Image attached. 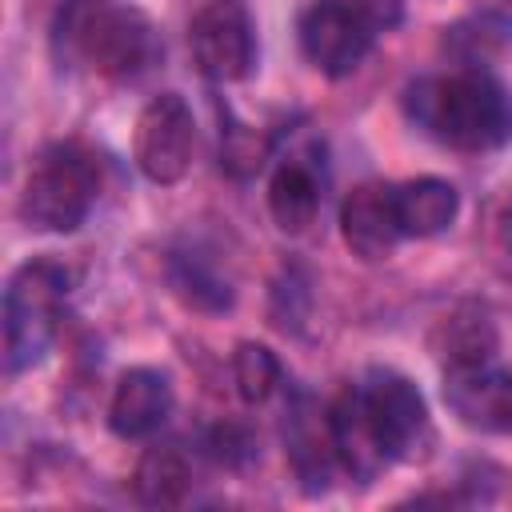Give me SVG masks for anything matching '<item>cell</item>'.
<instances>
[{"instance_id": "6da1fadb", "label": "cell", "mask_w": 512, "mask_h": 512, "mask_svg": "<svg viewBox=\"0 0 512 512\" xmlns=\"http://www.w3.org/2000/svg\"><path fill=\"white\" fill-rule=\"evenodd\" d=\"M404 112L424 136L456 152H492L512 140V92L480 68L408 84Z\"/></svg>"}, {"instance_id": "7a4b0ae2", "label": "cell", "mask_w": 512, "mask_h": 512, "mask_svg": "<svg viewBox=\"0 0 512 512\" xmlns=\"http://www.w3.org/2000/svg\"><path fill=\"white\" fill-rule=\"evenodd\" d=\"M100 192V164L84 144H52L36 156L24 192L20 216L36 232H76Z\"/></svg>"}, {"instance_id": "3957f363", "label": "cell", "mask_w": 512, "mask_h": 512, "mask_svg": "<svg viewBox=\"0 0 512 512\" xmlns=\"http://www.w3.org/2000/svg\"><path fill=\"white\" fill-rule=\"evenodd\" d=\"M64 36L72 52L108 80H132L148 72L160 56L156 28L136 8L116 4H72L64 16Z\"/></svg>"}, {"instance_id": "277c9868", "label": "cell", "mask_w": 512, "mask_h": 512, "mask_svg": "<svg viewBox=\"0 0 512 512\" xmlns=\"http://www.w3.org/2000/svg\"><path fill=\"white\" fill-rule=\"evenodd\" d=\"M72 288V276L56 260H28L8 276L4 288V368L24 372L44 360L56 324L60 304Z\"/></svg>"}, {"instance_id": "5b68a950", "label": "cell", "mask_w": 512, "mask_h": 512, "mask_svg": "<svg viewBox=\"0 0 512 512\" xmlns=\"http://www.w3.org/2000/svg\"><path fill=\"white\" fill-rule=\"evenodd\" d=\"M356 388L384 460L388 464L416 460L432 440V420L420 388L392 368H372L364 380H356Z\"/></svg>"}, {"instance_id": "8992f818", "label": "cell", "mask_w": 512, "mask_h": 512, "mask_svg": "<svg viewBox=\"0 0 512 512\" xmlns=\"http://www.w3.org/2000/svg\"><path fill=\"white\" fill-rule=\"evenodd\" d=\"M196 152V120L180 92L152 96L132 132V160L152 184H180L192 168Z\"/></svg>"}, {"instance_id": "52a82bcc", "label": "cell", "mask_w": 512, "mask_h": 512, "mask_svg": "<svg viewBox=\"0 0 512 512\" xmlns=\"http://www.w3.org/2000/svg\"><path fill=\"white\" fill-rule=\"evenodd\" d=\"M188 48L196 68L216 84H236L256 64L252 16L240 0H208L188 24Z\"/></svg>"}, {"instance_id": "ba28073f", "label": "cell", "mask_w": 512, "mask_h": 512, "mask_svg": "<svg viewBox=\"0 0 512 512\" xmlns=\"http://www.w3.org/2000/svg\"><path fill=\"white\" fill-rule=\"evenodd\" d=\"M296 32H300V48H304L308 64L316 72L332 76V80L352 76L364 64V56L372 52V44H376V32L352 8H344L340 0L304 4Z\"/></svg>"}, {"instance_id": "9c48e42d", "label": "cell", "mask_w": 512, "mask_h": 512, "mask_svg": "<svg viewBox=\"0 0 512 512\" xmlns=\"http://www.w3.org/2000/svg\"><path fill=\"white\" fill-rule=\"evenodd\" d=\"M340 236L352 256H360L368 264L388 260L396 252V244L404 240L400 216H396V184L368 180V184L352 188L348 200L340 204Z\"/></svg>"}, {"instance_id": "30bf717a", "label": "cell", "mask_w": 512, "mask_h": 512, "mask_svg": "<svg viewBox=\"0 0 512 512\" xmlns=\"http://www.w3.org/2000/svg\"><path fill=\"white\" fill-rule=\"evenodd\" d=\"M444 404L476 432H512V372L496 364L444 368Z\"/></svg>"}, {"instance_id": "8fae6325", "label": "cell", "mask_w": 512, "mask_h": 512, "mask_svg": "<svg viewBox=\"0 0 512 512\" xmlns=\"http://www.w3.org/2000/svg\"><path fill=\"white\" fill-rule=\"evenodd\" d=\"M284 452H288V464L296 472V484L308 496L328 492V484H332V476L340 468V456H336L328 412L316 408L308 396H296V404L288 408V420H284Z\"/></svg>"}, {"instance_id": "7c38bea8", "label": "cell", "mask_w": 512, "mask_h": 512, "mask_svg": "<svg viewBox=\"0 0 512 512\" xmlns=\"http://www.w3.org/2000/svg\"><path fill=\"white\" fill-rule=\"evenodd\" d=\"M172 416V384L160 368H128L108 400V428L120 440H144Z\"/></svg>"}, {"instance_id": "4fadbf2b", "label": "cell", "mask_w": 512, "mask_h": 512, "mask_svg": "<svg viewBox=\"0 0 512 512\" xmlns=\"http://www.w3.org/2000/svg\"><path fill=\"white\" fill-rule=\"evenodd\" d=\"M328 420H332V440H336V456H340V468L368 484L376 472L388 468L384 452H380V440L368 424V412H364V400H360V388L356 384H344L328 408Z\"/></svg>"}, {"instance_id": "5bb4252c", "label": "cell", "mask_w": 512, "mask_h": 512, "mask_svg": "<svg viewBox=\"0 0 512 512\" xmlns=\"http://www.w3.org/2000/svg\"><path fill=\"white\" fill-rule=\"evenodd\" d=\"M500 348L496 320L480 304H456L432 332V352L444 368H480L492 364Z\"/></svg>"}, {"instance_id": "9a60e30c", "label": "cell", "mask_w": 512, "mask_h": 512, "mask_svg": "<svg viewBox=\"0 0 512 512\" xmlns=\"http://www.w3.org/2000/svg\"><path fill=\"white\" fill-rule=\"evenodd\" d=\"M456 212H460V192L440 176H416V180L396 184L400 232L412 240L440 236L444 228H452Z\"/></svg>"}, {"instance_id": "2e32d148", "label": "cell", "mask_w": 512, "mask_h": 512, "mask_svg": "<svg viewBox=\"0 0 512 512\" xmlns=\"http://www.w3.org/2000/svg\"><path fill=\"white\" fill-rule=\"evenodd\" d=\"M268 212L280 232L300 236L320 212V184L304 160H284L268 180Z\"/></svg>"}, {"instance_id": "e0dca14e", "label": "cell", "mask_w": 512, "mask_h": 512, "mask_svg": "<svg viewBox=\"0 0 512 512\" xmlns=\"http://www.w3.org/2000/svg\"><path fill=\"white\" fill-rule=\"evenodd\" d=\"M132 488L152 508H176V504H184V496L192 488V464L176 444H156L140 456Z\"/></svg>"}, {"instance_id": "ac0fdd59", "label": "cell", "mask_w": 512, "mask_h": 512, "mask_svg": "<svg viewBox=\"0 0 512 512\" xmlns=\"http://www.w3.org/2000/svg\"><path fill=\"white\" fill-rule=\"evenodd\" d=\"M284 380V368L276 360V352L260 340H240L232 352V384L240 392L244 404H264Z\"/></svg>"}, {"instance_id": "d6986e66", "label": "cell", "mask_w": 512, "mask_h": 512, "mask_svg": "<svg viewBox=\"0 0 512 512\" xmlns=\"http://www.w3.org/2000/svg\"><path fill=\"white\" fill-rule=\"evenodd\" d=\"M172 284H176V292H180L192 308L220 312V308H228V304H232V288H228L216 272H208L200 260H180V264H176Z\"/></svg>"}, {"instance_id": "ffe728a7", "label": "cell", "mask_w": 512, "mask_h": 512, "mask_svg": "<svg viewBox=\"0 0 512 512\" xmlns=\"http://www.w3.org/2000/svg\"><path fill=\"white\" fill-rule=\"evenodd\" d=\"M220 156H224V168H232V172H256L260 160H264V144L256 140V132H248L244 124H236L220 140Z\"/></svg>"}, {"instance_id": "44dd1931", "label": "cell", "mask_w": 512, "mask_h": 512, "mask_svg": "<svg viewBox=\"0 0 512 512\" xmlns=\"http://www.w3.org/2000/svg\"><path fill=\"white\" fill-rule=\"evenodd\" d=\"M340 4L352 8L376 36L380 32H392L400 24V16H404V0H340Z\"/></svg>"}, {"instance_id": "7402d4cb", "label": "cell", "mask_w": 512, "mask_h": 512, "mask_svg": "<svg viewBox=\"0 0 512 512\" xmlns=\"http://www.w3.org/2000/svg\"><path fill=\"white\" fill-rule=\"evenodd\" d=\"M496 244L504 248V252H512V192L500 200V208H496Z\"/></svg>"}]
</instances>
